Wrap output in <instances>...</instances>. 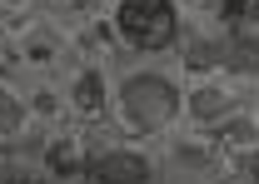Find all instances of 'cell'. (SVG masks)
Here are the masks:
<instances>
[{
  "label": "cell",
  "instance_id": "7",
  "mask_svg": "<svg viewBox=\"0 0 259 184\" xmlns=\"http://www.w3.org/2000/svg\"><path fill=\"white\" fill-rule=\"evenodd\" d=\"M239 105H244V95H239V85H234L229 75H220V70L185 75V129L214 134Z\"/></svg>",
  "mask_w": 259,
  "mask_h": 184
},
{
  "label": "cell",
  "instance_id": "16",
  "mask_svg": "<svg viewBox=\"0 0 259 184\" xmlns=\"http://www.w3.org/2000/svg\"><path fill=\"white\" fill-rule=\"evenodd\" d=\"M10 65H15V25L0 15V75H10Z\"/></svg>",
  "mask_w": 259,
  "mask_h": 184
},
{
  "label": "cell",
  "instance_id": "17",
  "mask_svg": "<svg viewBox=\"0 0 259 184\" xmlns=\"http://www.w3.org/2000/svg\"><path fill=\"white\" fill-rule=\"evenodd\" d=\"M249 184H259V169H254V174H249Z\"/></svg>",
  "mask_w": 259,
  "mask_h": 184
},
{
  "label": "cell",
  "instance_id": "14",
  "mask_svg": "<svg viewBox=\"0 0 259 184\" xmlns=\"http://www.w3.org/2000/svg\"><path fill=\"white\" fill-rule=\"evenodd\" d=\"M180 15H234L239 0H175Z\"/></svg>",
  "mask_w": 259,
  "mask_h": 184
},
{
  "label": "cell",
  "instance_id": "2",
  "mask_svg": "<svg viewBox=\"0 0 259 184\" xmlns=\"http://www.w3.org/2000/svg\"><path fill=\"white\" fill-rule=\"evenodd\" d=\"M105 25L115 35L120 55H135V60L175 55V45H180V5L175 0H110Z\"/></svg>",
  "mask_w": 259,
  "mask_h": 184
},
{
  "label": "cell",
  "instance_id": "10",
  "mask_svg": "<svg viewBox=\"0 0 259 184\" xmlns=\"http://www.w3.org/2000/svg\"><path fill=\"white\" fill-rule=\"evenodd\" d=\"M209 140L220 145V154H225L239 174H254L259 169V100H244Z\"/></svg>",
  "mask_w": 259,
  "mask_h": 184
},
{
  "label": "cell",
  "instance_id": "9",
  "mask_svg": "<svg viewBox=\"0 0 259 184\" xmlns=\"http://www.w3.org/2000/svg\"><path fill=\"white\" fill-rule=\"evenodd\" d=\"M90 184H155V145H105L90 154Z\"/></svg>",
  "mask_w": 259,
  "mask_h": 184
},
{
  "label": "cell",
  "instance_id": "3",
  "mask_svg": "<svg viewBox=\"0 0 259 184\" xmlns=\"http://www.w3.org/2000/svg\"><path fill=\"white\" fill-rule=\"evenodd\" d=\"M249 174H239L229 164L220 145L199 129H175L155 145V184H244Z\"/></svg>",
  "mask_w": 259,
  "mask_h": 184
},
{
  "label": "cell",
  "instance_id": "13",
  "mask_svg": "<svg viewBox=\"0 0 259 184\" xmlns=\"http://www.w3.org/2000/svg\"><path fill=\"white\" fill-rule=\"evenodd\" d=\"M0 184H45L30 150H0Z\"/></svg>",
  "mask_w": 259,
  "mask_h": 184
},
{
  "label": "cell",
  "instance_id": "5",
  "mask_svg": "<svg viewBox=\"0 0 259 184\" xmlns=\"http://www.w3.org/2000/svg\"><path fill=\"white\" fill-rule=\"evenodd\" d=\"M229 40H234V15H180V45L175 60L185 75L225 70Z\"/></svg>",
  "mask_w": 259,
  "mask_h": 184
},
{
  "label": "cell",
  "instance_id": "12",
  "mask_svg": "<svg viewBox=\"0 0 259 184\" xmlns=\"http://www.w3.org/2000/svg\"><path fill=\"white\" fill-rule=\"evenodd\" d=\"M40 15H50L65 30H80V25H95L110 15V0H40Z\"/></svg>",
  "mask_w": 259,
  "mask_h": 184
},
{
  "label": "cell",
  "instance_id": "15",
  "mask_svg": "<svg viewBox=\"0 0 259 184\" xmlns=\"http://www.w3.org/2000/svg\"><path fill=\"white\" fill-rule=\"evenodd\" d=\"M0 15H5L10 25H20V20L40 15V0H0Z\"/></svg>",
  "mask_w": 259,
  "mask_h": 184
},
{
  "label": "cell",
  "instance_id": "8",
  "mask_svg": "<svg viewBox=\"0 0 259 184\" xmlns=\"http://www.w3.org/2000/svg\"><path fill=\"white\" fill-rule=\"evenodd\" d=\"M110 90H115V65H90V60H70L60 70V95L75 124L110 120Z\"/></svg>",
  "mask_w": 259,
  "mask_h": 184
},
{
  "label": "cell",
  "instance_id": "11",
  "mask_svg": "<svg viewBox=\"0 0 259 184\" xmlns=\"http://www.w3.org/2000/svg\"><path fill=\"white\" fill-rule=\"evenodd\" d=\"M35 120L30 105H25V90L15 75H0V150H30L35 145Z\"/></svg>",
  "mask_w": 259,
  "mask_h": 184
},
{
  "label": "cell",
  "instance_id": "1",
  "mask_svg": "<svg viewBox=\"0 0 259 184\" xmlns=\"http://www.w3.org/2000/svg\"><path fill=\"white\" fill-rule=\"evenodd\" d=\"M110 124L130 145H160L185 124V70L175 55L135 60L120 55L115 90H110Z\"/></svg>",
  "mask_w": 259,
  "mask_h": 184
},
{
  "label": "cell",
  "instance_id": "6",
  "mask_svg": "<svg viewBox=\"0 0 259 184\" xmlns=\"http://www.w3.org/2000/svg\"><path fill=\"white\" fill-rule=\"evenodd\" d=\"M30 154L40 164V174H45V184H90V145H85L75 120L35 134Z\"/></svg>",
  "mask_w": 259,
  "mask_h": 184
},
{
  "label": "cell",
  "instance_id": "4",
  "mask_svg": "<svg viewBox=\"0 0 259 184\" xmlns=\"http://www.w3.org/2000/svg\"><path fill=\"white\" fill-rule=\"evenodd\" d=\"M70 65V30L55 25L50 15H30L15 25V65L10 75L20 80H60V70Z\"/></svg>",
  "mask_w": 259,
  "mask_h": 184
}]
</instances>
